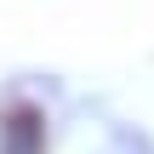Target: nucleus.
Wrapping results in <instances>:
<instances>
[{
	"label": "nucleus",
	"mask_w": 154,
	"mask_h": 154,
	"mask_svg": "<svg viewBox=\"0 0 154 154\" xmlns=\"http://www.w3.org/2000/svg\"><path fill=\"white\" fill-rule=\"evenodd\" d=\"M0 154H40V126H34V114H17V120L0 131Z\"/></svg>",
	"instance_id": "obj_1"
}]
</instances>
